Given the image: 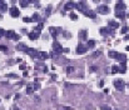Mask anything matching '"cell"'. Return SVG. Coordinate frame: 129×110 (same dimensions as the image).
<instances>
[{
    "label": "cell",
    "instance_id": "6da1fadb",
    "mask_svg": "<svg viewBox=\"0 0 129 110\" xmlns=\"http://www.w3.org/2000/svg\"><path fill=\"white\" fill-rule=\"evenodd\" d=\"M114 86H115V89H117V90L123 91V90H124V88L127 86V85H125V83H124L121 79H117L115 81H114Z\"/></svg>",
    "mask_w": 129,
    "mask_h": 110
},
{
    "label": "cell",
    "instance_id": "7a4b0ae2",
    "mask_svg": "<svg viewBox=\"0 0 129 110\" xmlns=\"http://www.w3.org/2000/svg\"><path fill=\"white\" fill-rule=\"evenodd\" d=\"M75 8L80 10L82 13H85L87 10H89L88 9V5H87V3H84V1H79V3H75Z\"/></svg>",
    "mask_w": 129,
    "mask_h": 110
},
{
    "label": "cell",
    "instance_id": "3957f363",
    "mask_svg": "<svg viewBox=\"0 0 129 110\" xmlns=\"http://www.w3.org/2000/svg\"><path fill=\"white\" fill-rule=\"evenodd\" d=\"M5 35H6V38H8V39H13V40H19L20 39V36L18 34H15V31H14V30H8L5 33Z\"/></svg>",
    "mask_w": 129,
    "mask_h": 110
},
{
    "label": "cell",
    "instance_id": "277c9868",
    "mask_svg": "<svg viewBox=\"0 0 129 110\" xmlns=\"http://www.w3.org/2000/svg\"><path fill=\"white\" fill-rule=\"evenodd\" d=\"M53 50H54V53H57V54H61L64 49H63V46H61L59 43L54 41V44H53Z\"/></svg>",
    "mask_w": 129,
    "mask_h": 110
},
{
    "label": "cell",
    "instance_id": "5b68a950",
    "mask_svg": "<svg viewBox=\"0 0 129 110\" xmlns=\"http://www.w3.org/2000/svg\"><path fill=\"white\" fill-rule=\"evenodd\" d=\"M97 11L99 14H103V15H106V14L109 13V8L106 5H100V6H98V9H97Z\"/></svg>",
    "mask_w": 129,
    "mask_h": 110
},
{
    "label": "cell",
    "instance_id": "8992f818",
    "mask_svg": "<svg viewBox=\"0 0 129 110\" xmlns=\"http://www.w3.org/2000/svg\"><path fill=\"white\" fill-rule=\"evenodd\" d=\"M10 15H11L13 18H18L20 15V11H19V9L16 8V6H13V8H10Z\"/></svg>",
    "mask_w": 129,
    "mask_h": 110
},
{
    "label": "cell",
    "instance_id": "52a82bcc",
    "mask_svg": "<svg viewBox=\"0 0 129 110\" xmlns=\"http://www.w3.org/2000/svg\"><path fill=\"white\" fill-rule=\"evenodd\" d=\"M36 58H38L39 60H45V59H48V58H49V55H48L46 51H38Z\"/></svg>",
    "mask_w": 129,
    "mask_h": 110
},
{
    "label": "cell",
    "instance_id": "ba28073f",
    "mask_svg": "<svg viewBox=\"0 0 129 110\" xmlns=\"http://www.w3.org/2000/svg\"><path fill=\"white\" fill-rule=\"evenodd\" d=\"M25 53H27L28 55H30L31 58H36V54H38V51H36L34 48H27Z\"/></svg>",
    "mask_w": 129,
    "mask_h": 110
},
{
    "label": "cell",
    "instance_id": "9c48e42d",
    "mask_svg": "<svg viewBox=\"0 0 129 110\" xmlns=\"http://www.w3.org/2000/svg\"><path fill=\"white\" fill-rule=\"evenodd\" d=\"M88 50V46H84V45H78L76 46V54H85Z\"/></svg>",
    "mask_w": 129,
    "mask_h": 110
},
{
    "label": "cell",
    "instance_id": "30bf717a",
    "mask_svg": "<svg viewBox=\"0 0 129 110\" xmlns=\"http://www.w3.org/2000/svg\"><path fill=\"white\" fill-rule=\"evenodd\" d=\"M125 10V4L123 1H118L115 5V11H124Z\"/></svg>",
    "mask_w": 129,
    "mask_h": 110
},
{
    "label": "cell",
    "instance_id": "8fae6325",
    "mask_svg": "<svg viewBox=\"0 0 129 110\" xmlns=\"http://www.w3.org/2000/svg\"><path fill=\"white\" fill-rule=\"evenodd\" d=\"M117 60L119 61L120 64H125V63H127V55H124V54H118Z\"/></svg>",
    "mask_w": 129,
    "mask_h": 110
},
{
    "label": "cell",
    "instance_id": "7c38bea8",
    "mask_svg": "<svg viewBox=\"0 0 129 110\" xmlns=\"http://www.w3.org/2000/svg\"><path fill=\"white\" fill-rule=\"evenodd\" d=\"M108 25H109V28L112 29V30H114V29H117L118 26H119V24H118L117 21H114V20H109L108 21Z\"/></svg>",
    "mask_w": 129,
    "mask_h": 110
},
{
    "label": "cell",
    "instance_id": "4fadbf2b",
    "mask_svg": "<svg viewBox=\"0 0 129 110\" xmlns=\"http://www.w3.org/2000/svg\"><path fill=\"white\" fill-rule=\"evenodd\" d=\"M6 9H8V5H6V3L3 1V0H0V13H5Z\"/></svg>",
    "mask_w": 129,
    "mask_h": 110
},
{
    "label": "cell",
    "instance_id": "5bb4252c",
    "mask_svg": "<svg viewBox=\"0 0 129 110\" xmlns=\"http://www.w3.org/2000/svg\"><path fill=\"white\" fill-rule=\"evenodd\" d=\"M100 33L102 34H114V30H112V29H109V28H103L100 29Z\"/></svg>",
    "mask_w": 129,
    "mask_h": 110
},
{
    "label": "cell",
    "instance_id": "9a60e30c",
    "mask_svg": "<svg viewBox=\"0 0 129 110\" xmlns=\"http://www.w3.org/2000/svg\"><path fill=\"white\" fill-rule=\"evenodd\" d=\"M73 8H75V3H73V1L67 3V4H65V6H64L65 10H72Z\"/></svg>",
    "mask_w": 129,
    "mask_h": 110
},
{
    "label": "cell",
    "instance_id": "2e32d148",
    "mask_svg": "<svg viewBox=\"0 0 129 110\" xmlns=\"http://www.w3.org/2000/svg\"><path fill=\"white\" fill-rule=\"evenodd\" d=\"M125 71H127V66H125V64H120L119 66H118V73H121V74H124Z\"/></svg>",
    "mask_w": 129,
    "mask_h": 110
},
{
    "label": "cell",
    "instance_id": "e0dca14e",
    "mask_svg": "<svg viewBox=\"0 0 129 110\" xmlns=\"http://www.w3.org/2000/svg\"><path fill=\"white\" fill-rule=\"evenodd\" d=\"M118 54H119V53H117V51H114V50H110L109 53H108V56L112 58V59H117Z\"/></svg>",
    "mask_w": 129,
    "mask_h": 110
},
{
    "label": "cell",
    "instance_id": "ac0fdd59",
    "mask_svg": "<svg viewBox=\"0 0 129 110\" xmlns=\"http://www.w3.org/2000/svg\"><path fill=\"white\" fill-rule=\"evenodd\" d=\"M38 36H39V33L33 31V33L29 34V39H30V40H36V39H38Z\"/></svg>",
    "mask_w": 129,
    "mask_h": 110
},
{
    "label": "cell",
    "instance_id": "d6986e66",
    "mask_svg": "<svg viewBox=\"0 0 129 110\" xmlns=\"http://www.w3.org/2000/svg\"><path fill=\"white\" fill-rule=\"evenodd\" d=\"M84 14H85L87 16L91 18V19H94V18H95V11H93V10H87V11L84 13Z\"/></svg>",
    "mask_w": 129,
    "mask_h": 110
},
{
    "label": "cell",
    "instance_id": "ffe728a7",
    "mask_svg": "<svg viewBox=\"0 0 129 110\" xmlns=\"http://www.w3.org/2000/svg\"><path fill=\"white\" fill-rule=\"evenodd\" d=\"M35 69H38V70H42L43 73H46V70H48V69L45 68V65H44V64H38V65H36V68Z\"/></svg>",
    "mask_w": 129,
    "mask_h": 110
},
{
    "label": "cell",
    "instance_id": "44dd1931",
    "mask_svg": "<svg viewBox=\"0 0 129 110\" xmlns=\"http://www.w3.org/2000/svg\"><path fill=\"white\" fill-rule=\"evenodd\" d=\"M87 35H88L87 30H82V31L79 33V36H80V39H82V40H85L87 39Z\"/></svg>",
    "mask_w": 129,
    "mask_h": 110
},
{
    "label": "cell",
    "instance_id": "7402d4cb",
    "mask_svg": "<svg viewBox=\"0 0 129 110\" xmlns=\"http://www.w3.org/2000/svg\"><path fill=\"white\" fill-rule=\"evenodd\" d=\"M115 16L119 18V19H124V18H125V13L124 11H115Z\"/></svg>",
    "mask_w": 129,
    "mask_h": 110
},
{
    "label": "cell",
    "instance_id": "603a6c76",
    "mask_svg": "<svg viewBox=\"0 0 129 110\" xmlns=\"http://www.w3.org/2000/svg\"><path fill=\"white\" fill-rule=\"evenodd\" d=\"M33 93H34V86L33 85L27 86V94H33Z\"/></svg>",
    "mask_w": 129,
    "mask_h": 110
},
{
    "label": "cell",
    "instance_id": "cb8c5ba5",
    "mask_svg": "<svg viewBox=\"0 0 129 110\" xmlns=\"http://www.w3.org/2000/svg\"><path fill=\"white\" fill-rule=\"evenodd\" d=\"M43 26H44V25H43L42 23H40V24H38V26L35 28V30H34V31H35V33H39V34H40V31L43 30Z\"/></svg>",
    "mask_w": 129,
    "mask_h": 110
},
{
    "label": "cell",
    "instance_id": "d4e9b609",
    "mask_svg": "<svg viewBox=\"0 0 129 110\" xmlns=\"http://www.w3.org/2000/svg\"><path fill=\"white\" fill-rule=\"evenodd\" d=\"M29 3H30L29 0H20V5L24 6V8H27V6L29 5Z\"/></svg>",
    "mask_w": 129,
    "mask_h": 110
},
{
    "label": "cell",
    "instance_id": "484cf974",
    "mask_svg": "<svg viewBox=\"0 0 129 110\" xmlns=\"http://www.w3.org/2000/svg\"><path fill=\"white\" fill-rule=\"evenodd\" d=\"M95 46V40H89L88 41V48H94Z\"/></svg>",
    "mask_w": 129,
    "mask_h": 110
},
{
    "label": "cell",
    "instance_id": "4316f807",
    "mask_svg": "<svg viewBox=\"0 0 129 110\" xmlns=\"http://www.w3.org/2000/svg\"><path fill=\"white\" fill-rule=\"evenodd\" d=\"M18 50H23V51H25V50H27V46H25L24 44H19V45H18Z\"/></svg>",
    "mask_w": 129,
    "mask_h": 110
},
{
    "label": "cell",
    "instance_id": "83f0119b",
    "mask_svg": "<svg viewBox=\"0 0 129 110\" xmlns=\"http://www.w3.org/2000/svg\"><path fill=\"white\" fill-rule=\"evenodd\" d=\"M50 33L53 34V36H54V38H57V35H58V30H55L54 28H50Z\"/></svg>",
    "mask_w": 129,
    "mask_h": 110
},
{
    "label": "cell",
    "instance_id": "f1b7e54d",
    "mask_svg": "<svg viewBox=\"0 0 129 110\" xmlns=\"http://www.w3.org/2000/svg\"><path fill=\"white\" fill-rule=\"evenodd\" d=\"M39 15L38 14H34V15H33V18H31V21H39Z\"/></svg>",
    "mask_w": 129,
    "mask_h": 110
},
{
    "label": "cell",
    "instance_id": "f546056e",
    "mask_svg": "<svg viewBox=\"0 0 129 110\" xmlns=\"http://www.w3.org/2000/svg\"><path fill=\"white\" fill-rule=\"evenodd\" d=\"M128 30H129L128 25H125L124 28H121V34H125V33H128Z\"/></svg>",
    "mask_w": 129,
    "mask_h": 110
},
{
    "label": "cell",
    "instance_id": "4dcf8cb0",
    "mask_svg": "<svg viewBox=\"0 0 129 110\" xmlns=\"http://www.w3.org/2000/svg\"><path fill=\"white\" fill-rule=\"evenodd\" d=\"M100 54H102V51H94V53L91 54V56H93V58H98Z\"/></svg>",
    "mask_w": 129,
    "mask_h": 110
},
{
    "label": "cell",
    "instance_id": "1f68e13d",
    "mask_svg": "<svg viewBox=\"0 0 129 110\" xmlns=\"http://www.w3.org/2000/svg\"><path fill=\"white\" fill-rule=\"evenodd\" d=\"M112 73H113V74H115V73H118V66H117V65H114V66L112 68Z\"/></svg>",
    "mask_w": 129,
    "mask_h": 110
},
{
    "label": "cell",
    "instance_id": "d6a6232c",
    "mask_svg": "<svg viewBox=\"0 0 129 110\" xmlns=\"http://www.w3.org/2000/svg\"><path fill=\"white\" fill-rule=\"evenodd\" d=\"M70 19H72V20H76V19H78V16H76L74 13H72V14H70Z\"/></svg>",
    "mask_w": 129,
    "mask_h": 110
},
{
    "label": "cell",
    "instance_id": "836d02e7",
    "mask_svg": "<svg viewBox=\"0 0 129 110\" xmlns=\"http://www.w3.org/2000/svg\"><path fill=\"white\" fill-rule=\"evenodd\" d=\"M23 21L24 23H31V18H24Z\"/></svg>",
    "mask_w": 129,
    "mask_h": 110
},
{
    "label": "cell",
    "instance_id": "e575fe53",
    "mask_svg": "<svg viewBox=\"0 0 129 110\" xmlns=\"http://www.w3.org/2000/svg\"><path fill=\"white\" fill-rule=\"evenodd\" d=\"M0 50L1 51H8V48H6L5 45H0Z\"/></svg>",
    "mask_w": 129,
    "mask_h": 110
},
{
    "label": "cell",
    "instance_id": "d590c367",
    "mask_svg": "<svg viewBox=\"0 0 129 110\" xmlns=\"http://www.w3.org/2000/svg\"><path fill=\"white\" fill-rule=\"evenodd\" d=\"M5 30H4V29H0V38H3V36H4L5 35Z\"/></svg>",
    "mask_w": 129,
    "mask_h": 110
},
{
    "label": "cell",
    "instance_id": "8d00e7d4",
    "mask_svg": "<svg viewBox=\"0 0 129 110\" xmlns=\"http://www.w3.org/2000/svg\"><path fill=\"white\" fill-rule=\"evenodd\" d=\"M72 71H74V68H73V66L67 68V73H72Z\"/></svg>",
    "mask_w": 129,
    "mask_h": 110
},
{
    "label": "cell",
    "instance_id": "74e56055",
    "mask_svg": "<svg viewBox=\"0 0 129 110\" xmlns=\"http://www.w3.org/2000/svg\"><path fill=\"white\" fill-rule=\"evenodd\" d=\"M102 110H110V108H109V106H106V105H103L102 106Z\"/></svg>",
    "mask_w": 129,
    "mask_h": 110
},
{
    "label": "cell",
    "instance_id": "f35d334b",
    "mask_svg": "<svg viewBox=\"0 0 129 110\" xmlns=\"http://www.w3.org/2000/svg\"><path fill=\"white\" fill-rule=\"evenodd\" d=\"M8 76H9V78H16V75H14V74H9Z\"/></svg>",
    "mask_w": 129,
    "mask_h": 110
},
{
    "label": "cell",
    "instance_id": "ab89813d",
    "mask_svg": "<svg viewBox=\"0 0 129 110\" xmlns=\"http://www.w3.org/2000/svg\"><path fill=\"white\" fill-rule=\"evenodd\" d=\"M127 50H128V51H129V46H127Z\"/></svg>",
    "mask_w": 129,
    "mask_h": 110
},
{
    "label": "cell",
    "instance_id": "60d3db41",
    "mask_svg": "<svg viewBox=\"0 0 129 110\" xmlns=\"http://www.w3.org/2000/svg\"><path fill=\"white\" fill-rule=\"evenodd\" d=\"M127 86H128V88H129V83H128V84H127Z\"/></svg>",
    "mask_w": 129,
    "mask_h": 110
}]
</instances>
